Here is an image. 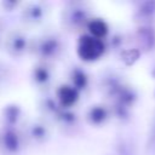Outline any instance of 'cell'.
Returning <instances> with one entry per match:
<instances>
[{
  "label": "cell",
  "mask_w": 155,
  "mask_h": 155,
  "mask_svg": "<svg viewBox=\"0 0 155 155\" xmlns=\"http://www.w3.org/2000/svg\"><path fill=\"white\" fill-rule=\"evenodd\" d=\"M30 50L36 57L41 59V62L48 63L62 56L64 51V45L59 35L47 33L36 38L31 42Z\"/></svg>",
  "instance_id": "cell-1"
},
{
  "label": "cell",
  "mask_w": 155,
  "mask_h": 155,
  "mask_svg": "<svg viewBox=\"0 0 155 155\" xmlns=\"http://www.w3.org/2000/svg\"><path fill=\"white\" fill-rule=\"evenodd\" d=\"M90 21H91L90 10L84 2H69L63 10V15H62L63 25L71 31L80 30L84 27L87 28Z\"/></svg>",
  "instance_id": "cell-2"
},
{
  "label": "cell",
  "mask_w": 155,
  "mask_h": 155,
  "mask_svg": "<svg viewBox=\"0 0 155 155\" xmlns=\"http://www.w3.org/2000/svg\"><path fill=\"white\" fill-rule=\"evenodd\" d=\"M105 48H107V45L103 40L86 34L80 36L76 45V53L82 61L93 62L103 56V53L105 52Z\"/></svg>",
  "instance_id": "cell-3"
},
{
  "label": "cell",
  "mask_w": 155,
  "mask_h": 155,
  "mask_svg": "<svg viewBox=\"0 0 155 155\" xmlns=\"http://www.w3.org/2000/svg\"><path fill=\"white\" fill-rule=\"evenodd\" d=\"M21 133H18L16 127L2 126L0 130V151L4 155H15L21 149L22 143Z\"/></svg>",
  "instance_id": "cell-4"
},
{
  "label": "cell",
  "mask_w": 155,
  "mask_h": 155,
  "mask_svg": "<svg viewBox=\"0 0 155 155\" xmlns=\"http://www.w3.org/2000/svg\"><path fill=\"white\" fill-rule=\"evenodd\" d=\"M30 45L31 42L28 40V36L18 30H13L8 33L5 41L6 51L13 57L23 56L28 50H30Z\"/></svg>",
  "instance_id": "cell-5"
},
{
  "label": "cell",
  "mask_w": 155,
  "mask_h": 155,
  "mask_svg": "<svg viewBox=\"0 0 155 155\" xmlns=\"http://www.w3.org/2000/svg\"><path fill=\"white\" fill-rule=\"evenodd\" d=\"M133 39L140 52H153L155 50V28L153 25H138Z\"/></svg>",
  "instance_id": "cell-6"
},
{
  "label": "cell",
  "mask_w": 155,
  "mask_h": 155,
  "mask_svg": "<svg viewBox=\"0 0 155 155\" xmlns=\"http://www.w3.org/2000/svg\"><path fill=\"white\" fill-rule=\"evenodd\" d=\"M48 125L40 120H34L25 126L23 132V138H25L29 143L33 144H42L50 137Z\"/></svg>",
  "instance_id": "cell-7"
},
{
  "label": "cell",
  "mask_w": 155,
  "mask_h": 155,
  "mask_svg": "<svg viewBox=\"0 0 155 155\" xmlns=\"http://www.w3.org/2000/svg\"><path fill=\"white\" fill-rule=\"evenodd\" d=\"M138 25H153L155 22V0H145L137 4L133 13Z\"/></svg>",
  "instance_id": "cell-8"
},
{
  "label": "cell",
  "mask_w": 155,
  "mask_h": 155,
  "mask_svg": "<svg viewBox=\"0 0 155 155\" xmlns=\"http://www.w3.org/2000/svg\"><path fill=\"white\" fill-rule=\"evenodd\" d=\"M47 6L42 2H31L28 4L22 11L23 22L29 25H38L42 23L47 16Z\"/></svg>",
  "instance_id": "cell-9"
},
{
  "label": "cell",
  "mask_w": 155,
  "mask_h": 155,
  "mask_svg": "<svg viewBox=\"0 0 155 155\" xmlns=\"http://www.w3.org/2000/svg\"><path fill=\"white\" fill-rule=\"evenodd\" d=\"M31 80L39 88H47L53 81V69L46 62H40L31 70Z\"/></svg>",
  "instance_id": "cell-10"
},
{
  "label": "cell",
  "mask_w": 155,
  "mask_h": 155,
  "mask_svg": "<svg viewBox=\"0 0 155 155\" xmlns=\"http://www.w3.org/2000/svg\"><path fill=\"white\" fill-rule=\"evenodd\" d=\"M54 121L58 124L61 130L65 133H73L79 126V117L70 108L61 107L53 116Z\"/></svg>",
  "instance_id": "cell-11"
},
{
  "label": "cell",
  "mask_w": 155,
  "mask_h": 155,
  "mask_svg": "<svg viewBox=\"0 0 155 155\" xmlns=\"http://www.w3.org/2000/svg\"><path fill=\"white\" fill-rule=\"evenodd\" d=\"M111 110L109 105L105 104H94L88 108L86 111V120L92 126H102L111 117Z\"/></svg>",
  "instance_id": "cell-12"
},
{
  "label": "cell",
  "mask_w": 155,
  "mask_h": 155,
  "mask_svg": "<svg viewBox=\"0 0 155 155\" xmlns=\"http://www.w3.org/2000/svg\"><path fill=\"white\" fill-rule=\"evenodd\" d=\"M79 98V91L71 85H62L57 88L56 99L63 108H71Z\"/></svg>",
  "instance_id": "cell-13"
},
{
  "label": "cell",
  "mask_w": 155,
  "mask_h": 155,
  "mask_svg": "<svg viewBox=\"0 0 155 155\" xmlns=\"http://www.w3.org/2000/svg\"><path fill=\"white\" fill-rule=\"evenodd\" d=\"M87 30L90 31V35L93 38L103 40L109 31L108 23L102 18H91V21L87 24Z\"/></svg>",
  "instance_id": "cell-14"
},
{
  "label": "cell",
  "mask_w": 155,
  "mask_h": 155,
  "mask_svg": "<svg viewBox=\"0 0 155 155\" xmlns=\"http://www.w3.org/2000/svg\"><path fill=\"white\" fill-rule=\"evenodd\" d=\"M2 119H4V126L16 127V125L21 119V108H18L17 105H7L4 109Z\"/></svg>",
  "instance_id": "cell-15"
},
{
  "label": "cell",
  "mask_w": 155,
  "mask_h": 155,
  "mask_svg": "<svg viewBox=\"0 0 155 155\" xmlns=\"http://www.w3.org/2000/svg\"><path fill=\"white\" fill-rule=\"evenodd\" d=\"M70 79H71V82H73L71 86L75 87L78 91L85 90L88 86V75L80 67H75L73 69V71L70 74Z\"/></svg>",
  "instance_id": "cell-16"
},
{
  "label": "cell",
  "mask_w": 155,
  "mask_h": 155,
  "mask_svg": "<svg viewBox=\"0 0 155 155\" xmlns=\"http://www.w3.org/2000/svg\"><path fill=\"white\" fill-rule=\"evenodd\" d=\"M145 155H155V111L149 124L145 139Z\"/></svg>",
  "instance_id": "cell-17"
},
{
  "label": "cell",
  "mask_w": 155,
  "mask_h": 155,
  "mask_svg": "<svg viewBox=\"0 0 155 155\" xmlns=\"http://www.w3.org/2000/svg\"><path fill=\"white\" fill-rule=\"evenodd\" d=\"M140 51L137 47H132V48H124L120 52V57L122 59V62L126 65H132L134 62H137L140 57Z\"/></svg>",
  "instance_id": "cell-18"
},
{
  "label": "cell",
  "mask_w": 155,
  "mask_h": 155,
  "mask_svg": "<svg viewBox=\"0 0 155 155\" xmlns=\"http://www.w3.org/2000/svg\"><path fill=\"white\" fill-rule=\"evenodd\" d=\"M124 41H125V36L120 33L117 34H114L111 38H110V47L113 50H119L120 52L124 50L122 48V45H124Z\"/></svg>",
  "instance_id": "cell-19"
},
{
  "label": "cell",
  "mask_w": 155,
  "mask_h": 155,
  "mask_svg": "<svg viewBox=\"0 0 155 155\" xmlns=\"http://www.w3.org/2000/svg\"><path fill=\"white\" fill-rule=\"evenodd\" d=\"M119 155H133V153H130L128 150H126V149H124L122 151H120V154Z\"/></svg>",
  "instance_id": "cell-20"
},
{
  "label": "cell",
  "mask_w": 155,
  "mask_h": 155,
  "mask_svg": "<svg viewBox=\"0 0 155 155\" xmlns=\"http://www.w3.org/2000/svg\"><path fill=\"white\" fill-rule=\"evenodd\" d=\"M151 76L155 79V64H154V67H153V69H151Z\"/></svg>",
  "instance_id": "cell-21"
}]
</instances>
